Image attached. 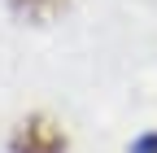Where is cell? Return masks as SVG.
<instances>
[{"label":"cell","mask_w":157,"mask_h":153,"mask_svg":"<svg viewBox=\"0 0 157 153\" xmlns=\"http://www.w3.org/2000/svg\"><path fill=\"white\" fill-rule=\"evenodd\" d=\"M131 153H157V131H148V136H140L131 144Z\"/></svg>","instance_id":"2"},{"label":"cell","mask_w":157,"mask_h":153,"mask_svg":"<svg viewBox=\"0 0 157 153\" xmlns=\"http://www.w3.org/2000/svg\"><path fill=\"white\" fill-rule=\"evenodd\" d=\"M13 149H17V153H61L66 140H61V131H57V127H48V123L35 118V123H22V127H17Z\"/></svg>","instance_id":"1"}]
</instances>
